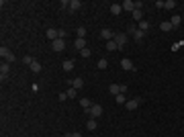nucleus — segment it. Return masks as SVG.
Masks as SVG:
<instances>
[{
  "label": "nucleus",
  "instance_id": "obj_1",
  "mask_svg": "<svg viewBox=\"0 0 184 137\" xmlns=\"http://www.w3.org/2000/svg\"><path fill=\"white\" fill-rule=\"evenodd\" d=\"M0 55H2V61H8V64H12V61L16 59V57H14V53H12L8 47H4V45L0 47Z\"/></svg>",
  "mask_w": 184,
  "mask_h": 137
},
{
  "label": "nucleus",
  "instance_id": "obj_2",
  "mask_svg": "<svg viewBox=\"0 0 184 137\" xmlns=\"http://www.w3.org/2000/svg\"><path fill=\"white\" fill-rule=\"evenodd\" d=\"M127 90H129V88H127L125 84H111V86H108V92H111L113 96H117V94H125Z\"/></svg>",
  "mask_w": 184,
  "mask_h": 137
},
{
  "label": "nucleus",
  "instance_id": "obj_3",
  "mask_svg": "<svg viewBox=\"0 0 184 137\" xmlns=\"http://www.w3.org/2000/svg\"><path fill=\"white\" fill-rule=\"evenodd\" d=\"M86 113L90 115L92 119L100 117V115H102V104H92V106H90V111H86Z\"/></svg>",
  "mask_w": 184,
  "mask_h": 137
},
{
  "label": "nucleus",
  "instance_id": "obj_4",
  "mask_svg": "<svg viewBox=\"0 0 184 137\" xmlns=\"http://www.w3.org/2000/svg\"><path fill=\"white\" fill-rule=\"evenodd\" d=\"M8 72H10V64H8V61H2V66H0V80H6V78H8Z\"/></svg>",
  "mask_w": 184,
  "mask_h": 137
},
{
  "label": "nucleus",
  "instance_id": "obj_5",
  "mask_svg": "<svg viewBox=\"0 0 184 137\" xmlns=\"http://www.w3.org/2000/svg\"><path fill=\"white\" fill-rule=\"evenodd\" d=\"M115 41H117V45H119V47H125V43L129 41V35H127V33H117L115 35Z\"/></svg>",
  "mask_w": 184,
  "mask_h": 137
},
{
  "label": "nucleus",
  "instance_id": "obj_6",
  "mask_svg": "<svg viewBox=\"0 0 184 137\" xmlns=\"http://www.w3.org/2000/svg\"><path fill=\"white\" fill-rule=\"evenodd\" d=\"M51 47H53V51H64L66 41H64V39H55V41H51Z\"/></svg>",
  "mask_w": 184,
  "mask_h": 137
},
{
  "label": "nucleus",
  "instance_id": "obj_7",
  "mask_svg": "<svg viewBox=\"0 0 184 137\" xmlns=\"http://www.w3.org/2000/svg\"><path fill=\"white\" fill-rule=\"evenodd\" d=\"M139 104H141V98H131V100H127V103H125V106L129 109V111H135Z\"/></svg>",
  "mask_w": 184,
  "mask_h": 137
},
{
  "label": "nucleus",
  "instance_id": "obj_8",
  "mask_svg": "<svg viewBox=\"0 0 184 137\" xmlns=\"http://www.w3.org/2000/svg\"><path fill=\"white\" fill-rule=\"evenodd\" d=\"M121 68L125 70V72H131V70L135 68V66H133V61H131L129 57H125V59H121Z\"/></svg>",
  "mask_w": 184,
  "mask_h": 137
},
{
  "label": "nucleus",
  "instance_id": "obj_9",
  "mask_svg": "<svg viewBox=\"0 0 184 137\" xmlns=\"http://www.w3.org/2000/svg\"><path fill=\"white\" fill-rule=\"evenodd\" d=\"M47 39H51V41H55V39H59V29H47Z\"/></svg>",
  "mask_w": 184,
  "mask_h": 137
},
{
  "label": "nucleus",
  "instance_id": "obj_10",
  "mask_svg": "<svg viewBox=\"0 0 184 137\" xmlns=\"http://www.w3.org/2000/svg\"><path fill=\"white\" fill-rule=\"evenodd\" d=\"M131 35L135 37V41H137V43H141V41L145 39V31H141V29H135V31H133Z\"/></svg>",
  "mask_w": 184,
  "mask_h": 137
},
{
  "label": "nucleus",
  "instance_id": "obj_11",
  "mask_svg": "<svg viewBox=\"0 0 184 137\" xmlns=\"http://www.w3.org/2000/svg\"><path fill=\"white\" fill-rule=\"evenodd\" d=\"M70 86L76 88V90H80V88H84V80H82V78H74V80L70 82Z\"/></svg>",
  "mask_w": 184,
  "mask_h": 137
},
{
  "label": "nucleus",
  "instance_id": "obj_12",
  "mask_svg": "<svg viewBox=\"0 0 184 137\" xmlns=\"http://www.w3.org/2000/svg\"><path fill=\"white\" fill-rule=\"evenodd\" d=\"M100 37L106 39V41H111V39H115V33H113L111 29H102V31H100Z\"/></svg>",
  "mask_w": 184,
  "mask_h": 137
},
{
  "label": "nucleus",
  "instance_id": "obj_13",
  "mask_svg": "<svg viewBox=\"0 0 184 137\" xmlns=\"http://www.w3.org/2000/svg\"><path fill=\"white\" fill-rule=\"evenodd\" d=\"M74 47H76L78 51H82V49H86V39H82V37H78V39L74 41Z\"/></svg>",
  "mask_w": 184,
  "mask_h": 137
},
{
  "label": "nucleus",
  "instance_id": "obj_14",
  "mask_svg": "<svg viewBox=\"0 0 184 137\" xmlns=\"http://www.w3.org/2000/svg\"><path fill=\"white\" fill-rule=\"evenodd\" d=\"M123 10L133 12L135 10V2H133V0H125V2H123Z\"/></svg>",
  "mask_w": 184,
  "mask_h": 137
},
{
  "label": "nucleus",
  "instance_id": "obj_15",
  "mask_svg": "<svg viewBox=\"0 0 184 137\" xmlns=\"http://www.w3.org/2000/svg\"><path fill=\"white\" fill-rule=\"evenodd\" d=\"M160 29L164 31V33H170L174 27H172V23H170V21H164V23H160Z\"/></svg>",
  "mask_w": 184,
  "mask_h": 137
},
{
  "label": "nucleus",
  "instance_id": "obj_16",
  "mask_svg": "<svg viewBox=\"0 0 184 137\" xmlns=\"http://www.w3.org/2000/svg\"><path fill=\"white\" fill-rule=\"evenodd\" d=\"M80 104H82V109H84V111H90V106H92L94 103H92L90 98H82V100H80Z\"/></svg>",
  "mask_w": 184,
  "mask_h": 137
},
{
  "label": "nucleus",
  "instance_id": "obj_17",
  "mask_svg": "<svg viewBox=\"0 0 184 137\" xmlns=\"http://www.w3.org/2000/svg\"><path fill=\"white\" fill-rule=\"evenodd\" d=\"M131 14H133V21H135V23H141V21H143V12L141 10H133Z\"/></svg>",
  "mask_w": 184,
  "mask_h": 137
},
{
  "label": "nucleus",
  "instance_id": "obj_18",
  "mask_svg": "<svg viewBox=\"0 0 184 137\" xmlns=\"http://www.w3.org/2000/svg\"><path fill=\"white\" fill-rule=\"evenodd\" d=\"M80 6H82V2H80V0H70V10H72V12H74V10H78Z\"/></svg>",
  "mask_w": 184,
  "mask_h": 137
},
{
  "label": "nucleus",
  "instance_id": "obj_19",
  "mask_svg": "<svg viewBox=\"0 0 184 137\" xmlns=\"http://www.w3.org/2000/svg\"><path fill=\"white\" fill-rule=\"evenodd\" d=\"M111 12L113 14H121L123 12V4H111Z\"/></svg>",
  "mask_w": 184,
  "mask_h": 137
},
{
  "label": "nucleus",
  "instance_id": "obj_20",
  "mask_svg": "<svg viewBox=\"0 0 184 137\" xmlns=\"http://www.w3.org/2000/svg\"><path fill=\"white\" fill-rule=\"evenodd\" d=\"M106 49H108V51H117V49H119V45H117V41H115V39L106 41Z\"/></svg>",
  "mask_w": 184,
  "mask_h": 137
},
{
  "label": "nucleus",
  "instance_id": "obj_21",
  "mask_svg": "<svg viewBox=\"0 0 184 137\" xmlns=\"http://www.w3.org/2000/svg\"><path fill=\"white\" fill-rule=\"evenodd\" d=\"M180 21H182V19H180L178 14H174L172 19H170V23H172V27H174V29H176V27H180Z\"/></svg>",
  "mask_w": 184,
  "mask_h": 137
},
{
  "label": "nucleus",
  "instance_id": "obj_22",
  "mask_svg": "<svg viewBox=\"0 0 184 137\" xmlns=\"http://www.w3.org/2000/svg\"><path fill=\"white\" fill-rule=\"evenodd\" d=\"M64 70H66V72H72V70H74V61H72V59H66V61H64Z\"/></svg>",
  "mask_w": 184,
  "mask_h": 137
},
{
  "label": "nucleus",
  "instance_id": "obj_23",
  "mask_svg": "<svg viewBox=\"0 0 184 137\" xmlns=\"http://www.w3.org/2000/svg\"><path fill=\"white\" fill-rule=\"evenodd\" d=\"M86 127H88V129H90V131H94V129H96V119H88V121H86Z\"/></svg>",
  "mask_w": 184,
  "mask_h": 137
},
{
  "label": "nucleus",
  "instance_id": "obj_24",
  "mask_svg": "<svg viewBox=\"0 0 184 137\" xmlns=\"http://www.w3.org/2000/svg\"><path fill=\"white\" fill-rule=\"evenodd\" d=\"M137 25H139L137 29H141V31H145V33L150 31V23H147V21H141V23H137Z\"/></svg>",
  "mask_w": 184,
  "mask_h": 137
},
{
  "label": "nucleus",
  "instance_id": "obj_25",
  "mask_svg": "<svg viewBox=\"0 0 184 137\" xmlns=\"http://www.w3.org/2000/svg\"><path fill=\"white\" fill-rule=\"evenodd\" d=\"M29 68H31V72H41V64H39V61L35 59V61L31 64V66H29Z\"/></svg>",
  "mask_w": 184,
  "mask_h": 137
},
{
  "label": "nucleus",
  "instance_id": "obj_26",
  "mask_svg": "<svg viewBox=\"0 0 184 137\" xmlns=\"http://www.w3.org/2000/svg\"><path fill=\"white\" fill-rule=\"evenodd\" d=\"M164 8H168V10H172V8H176V0H166Z\"/></svg>",
  "mask_w": 184,
  "mask_h": 137
},
{
  "label": "nucleus",
  "instance_id": "obj_27",
  "mask_svg": "<svg viewBox=\"0 0 184 137\" xmlns=\"http://www.w3.org/2000/svg\"><path fill=\"white\" fill-rule=\"evenodd\" d=\"M115 98H117V104H125L127 103V96H125V94H117Z\"/></svg>",
  "mask_w": 184,
  "mask_h": 137
},
{
  "label": "nucleus",
  "instance_id": "obj_28",
  "mask_svg": "<svg viewBox=\"0 0 184 137\" xmlns=\"http://www.w3.org/2000/svg\"><path fill=\"white\" fill-rule=\"evenodd\" d=\"M80 55L84 57V59H88V57L92 55V51H90V49H88V47H86V49H82V51H80Z\"/></svg>",
  "mask_w": 184,
  "mask_h": 137
},
{
  "label": "nucleus",
  "instance_id": "obj_29",
  "mask_svg": "<svg viewBox=\"0 0 184 137\" xmlns=\"http://www.w3.org/2000/svg\"><path fill=\"white\" fill-rule=\"evenodd\" d=\"M98 68H100V70H106V68H108V61H106L104 57H102V59H98Z\"/></svg>",
  "mask_w": 184,
  "mask_h": 137
},
{
  "label": "nucleus",
  "instance_id": "obj_30",
  "mask_svg": "<svg viewBox=\"0 0 184 137\" xmlns=\"http://www.w3.org/2000/svg\"><path fill=\"white\" fill-rule=\"evenodd\" d=\"M66 94H68L70 98H76V94H78V90H76V88H72V86H70V88H68V92H66Z\"/></svg>",
  "mask_w": 184,
  "mask_h": 137
},
{
  "label": "nucleus",
  "instance_id": "obj_31",
  "mask_svg": "<svg viewBox=\"0 0 184 137\" xmlns=\"http://www.w3.org/2000/svg\"><path fill=\"white\" fill-rule=\"evenodd\" d=\"M35 59L31 55H23V64H27V66H31V64H33Z\"/></svg>",
  "mask_w": 184,
  "mask_h": 137
},
{
  "label": "nucleus",
  "instance_id": "obj_32",
  "mask_svg": "<svg viewBox=\"0 0 184 137\" xmlns=\"http://www.w3.org/2000/svg\"><path fill=\"white\" fill-rule=\"evenodd\" d=\"M76 35L84 39V37H86V29H84V27H78V31H76Z\"/></svg>",
  "mask_w": 184,
  "mask_h": 137
},
{
  "label": "nucleus",
  "instance_id": "obj_33",
  "mask_svg": "<svg viewBox=\"0 0 184 137\" xmlns=\"http://www.w3.org/2000/svg\"><path fill=\"white\" fill-rule=\"evenodd\" d=\"M182 45H184V39H182V41H178L176 45H172V51H178V49H180Z\"/></svg>",
  "mask_w": 184,
  "mask_h": 137
},
{
  "label": "nucleus",
  "instance_id": "obj_34",
  "mask_svg": "<svg viewBox=\"0 0 184 137\" xmlns=\"http://www.w3.org/2000/svg\"><path fill=\"white\" fill-rule=\"evenodd\" d=\"M141 8H143V2L137 0V2H135V10H141Z\"/></svg>",
  "mask_w": 184,
  "mask_h": 137
},
{
  "label": "nucleus",
  "instance_id": "obj_35",
  "mask_svg": "<svg viewBox=\"0 0 184 137\" xmlns=\"http://www.w3.org/2000/svg\"><path fill=\"white\" fill-rule=\"evenodd\" d=\"M164 4H166L164 0H156V6H158V8H164Z\"/></svg>",
  "mask_w": 184,
  "mask_h": 137
},
{
  "label": "nucleus",
  "instance_id": "obj_36",
  "mask_svg": "<svg viewBox=\"0 0 184 137\" xmlns=\"http://www.w3.org/2000/svg\"><path fill=\"white\" fill-rule=\"evenodd\" d=\"M66 35H68V33H66L64 29H59V39H66Z\"/></svg>",
  "mask_w": 184,
  "mask_h": 137
},
{
  "label": "nucleus",
  "instance_id": "obj_37",
  "mask_svg": "<svg viewBox=\"0 0 184 137\" xmlns=\"http://www.w3.org/2000/svg\"><path fill=\"white\" fill-rule=\"evenodd\" d=\"M68 137H82V135H80V133H70Z\"/></svg>",
  "mask_w": 184,
  "mask_h": 137
}]
</instances>
